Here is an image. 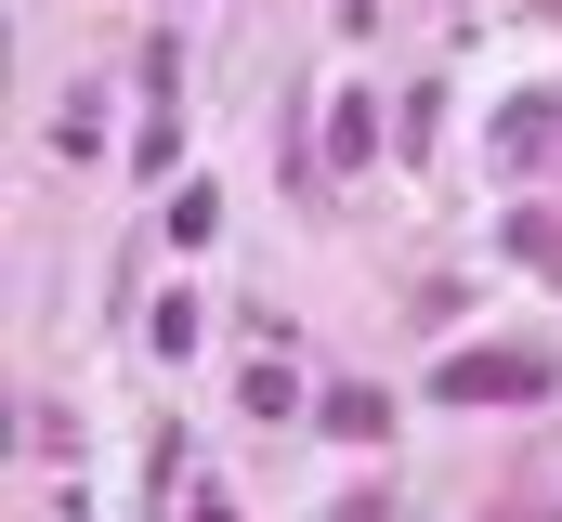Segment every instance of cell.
Listing matches in <instances>:
<instances>
[{
    "mask_svg": "<svg viewBox=\"0 0 562 522\" xmlns=\"http://www.w3.org/2000/svg\"><path fill=\"white\" fill-rule=\"evenodd\" d=\"M550 379H562L550 353H445L431 366V405H537Z\"/></svg>",
    "mask_w": 562,
    "mask_h": 522,
    "instance_id": "6da1fadb",
    "label": "cell"
},
{
    "mask_svg": "<svg viewBox=\"0 0 562 522\" xmlns=\"http://www.w3.org/2000/svg\"><path fill=\"white\" fill-rule=\"evenodd\" d=\"M380 157V92H340L327 105V170H367Z\"/></svg>",
    "mask_w": 562,
    "mask_h": 522,
    "instance_id": "7a4b0ae2",
    "label": "cell"
},
{
    "mask_svg": "<svg viewBox=\"0 0 562 522\" xmlns=\"http://www.w3.org/2000/svg\"><path fill=\"white\" fill-rule=\"evenodd\" d=\"M157 223H170V249H210V236H223V196H210V183H183Z\"/></svg>",
    "mask_w": 562,
    "mask_h": 522,
    "instance_id": "3957f363",
    "label": "cell"
},
{
    "mask_svg": "<svg viewBox=\"0 0 562 522\" xmlns=\"http://www.w3.org/2000/svg\"><path fill=\"white\" fill-rule=\"evenodd\" d=\"M550 105H562V92H524V105H510V118H497V144H510V157H550Z\"/></svg>",
    "mask_w": 562,
    "mask_h": 522,
    "instance_id": "277c9868",
    "label": "cell"
},
{
    "mask_svg": "<svg viewBox=\"0 0 562 522\" xmlns=\"http://www.w3.org/2000/svg\"><path fill=\"white\" fill-rule=\"evenodd\" d=\"M327 431H340V444H380L393 405H380V392H327Z\"/></svg>",
    "mask_w": 562,
    "mask_h": 522,
    "instance_id": "5b68a950",
    "label": "cell"
},
{
    "mask_svg": "<svg viewBox=\"0 0 562 522\" xmlns=\"http://www.w3.org/2000/svg\"><path fill=\"white\" fill-rule=\"evenodd\" d=\"M510 249L537 261V274H562V223H550V209H510Z\"/></svg>",
    "mask_w": 562,
    "mask_h": 522,
    "instance_id": "8992f818",
    "label": "cell"
},
{
    "mask_svg": "<svg viewBox=\"0 0 562 522\" xmlns=\"http://www.w3.org/2000/svg\"><path fill=\"white\" fill-rule=\"evenodd\" d=\"M144 340H157V353H170V366H183V353H196V300H183V287H170V300H157V327H144Z\"/></svg>",
    "mask_w": 562,
    "mask_h": 522,
    "instance_id": "52a82bcc",
    "label": "cell"
},
{
    "mask_svg": "<svg viewBox=\"0 0 562 522\" xmlns=\"http://www.w3.org/2000/svg\"><path fill=\"white\" fill-rule=\"evenodd\" d=\"M327 522H393V497H340V510H327Z\"/></svg>",
    "mask_w": 562,
    "mask_h": 522,
    "instance_id": "ba28073f",
    "label": "cell"
},
{
    "mask_svg": "<svg viewBox=\"0 0 562 522\" xmlns=\"http://www.w3.org/2000/svg\"><path fill=\"white\" fill-rule=\"evenodd\" d=\"M340 26H380V0H340Z\"/></svg>",
    "mask_w": 562,
    "mask_h": 522,
    "instance_id": "9c48e42d",
    "label": "cell"
},
{
    "mask_svg": "<svg viewBox=\"0 0 562 522\" xmlns=\"http://www.w3.org/2000/svg\"><path fill=\"white\" fill-rule=\"evenodd\" d=\"M537 13H550V26H562V0H537Z\"/></svg>",
    "mask_w": 562,
    "mask_h": 522,
    "instance_id": "30bf717a",
    "label": "cell"
}]
</instances>
